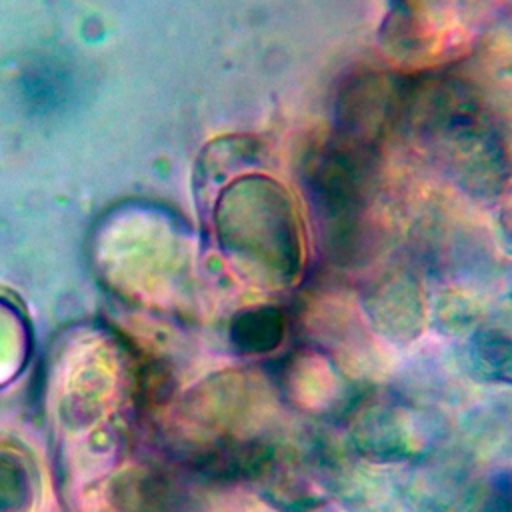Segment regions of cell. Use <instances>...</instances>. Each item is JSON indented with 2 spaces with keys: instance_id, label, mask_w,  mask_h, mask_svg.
<instances>
[{
  "instance_id": "6da1fadb",
  "label": "cell",
  "mask_w": 512,
  "mask_h": 512,
  "mask_svg": "<svg viewBox=\"0 0 512 512\" xmlns=\"http://www.w3.org/2000/svg\"><path fill=\"white\" fill-rule=\"evenodd\" d=\"M400 92L380 74H358L340 92L336 136L362 150L374 152L376 140L396 110Z\"/></svg>"
},
{
  "instance_id": "7a4b0ae2",
  "label": "cell",
  "mask_w": 512,
  "mask_h": 512,
  "mask_svg": "<svg viewBox=\"0 0 512 512\" xmlns=\"http://www.w3.org/2000/svg\"><path fill=\"white\" fill-rule=\"evenodd\" d=\"M234 344L246 354L274 350L284 336L282 314L274 308H256L240 314L230 328Z\"/></svg>"
},
{
  "instance_id": "3957f363",
  "label": "cell",
  "mask_w": 512,
  "mask_h": 512,
  "mask_svg": "<svg viewBox=\"0 0 512 512\" xmlns=\"http://www.w3.org/2000/svg\"><path fill=\"white\" fill-rule=\"evenodd\" d=\"M486 370L500 380H512V342L506 338H488L478 352Z\"/></svg>"
},
{
  "instance_id": "277c9868",
  "label": "cell",
  "mask_w": 512,
  "mask_h": 512,
  "mask_svg": "<svg viewBox=\"0 0 512 512\" xmlns=\"http://www.w3.org/2000/svg\"><path fill=\"white\" fill-rule=\"evenodd\" d=\"M398 2H404V0H398ZM406 2H408V0H406Z\"/></svg>"
}]
</instances>
